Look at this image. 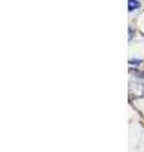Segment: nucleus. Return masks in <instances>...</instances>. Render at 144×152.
Listing matches in <instances>:
<instances>
[{"label":"nucleus","instance_id":"nucleus-1","mask_svg":"<svg viewBox=\"0 0 144 152\" xmlns=\"http://www.w3.org/2000/svg\"><path fill=\"white\" fill-rule=\"evenodd\" d=\"M129 4H130V5H129V9H130V10L138 8V5H139V3H137L135 0H129Z\"/></svg>","mask_w":144,"mask_h":152}]
</instances>
